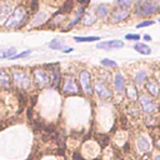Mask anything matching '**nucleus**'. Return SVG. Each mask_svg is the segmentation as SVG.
<instances>
[{
    "instance_id": "26",
    "label": "nucleus",
    "mask_w": 160,
    "mask_h": 160,
    "mask_svg": "<svg viewBox=\"0 0 160 160\" xmlns=\"http://www.w3.org/2000/svg\"><path fill=\"white\" fill-rule=\"evenodd\" d=\"M145 78H146V71L145 70H140L136 75H135V84L136 85H142V82H144V80H145Z\"/></svg>"
},
{
    "instance_id": "39",
    "label": "nucleus",
    "mask_w": 160,
    "mask_h": 160,
    "mask_svg": "<svg viewBox=\"0 0 160 160\" xmlns=\"http://www.w3.org/2000/svg\"><path fill=\"white\" fill-rule=\"evenodd\" d=\"M154 160H160V155H156V156L154 158Z\"/></svg>"
},
{
    "instance_id": "27",
    "label": "nucleus",
    "mask_w": 160,
    "mask_h": 160,
    "mask_svg": "<svg viewBox=\"0 0 160 160\" xmlns=\"http://www.w3.org/2000/svg\"><path fill=\"white\" fill-rule=\"evenodd\" d=\"M139 1H141V0H118V5L120 8L129 9V8H131V5L134 2H139Z\"/></svg>"
},
{
    "instance_id": "8",
    "label": "nucleus",
    "mask_w": 160,
    "mask_h": 160,
    "mask_svg": "<svg viewBox=\"0 0 160 160\" xmlns=\"http://www.w3.org/2000/svg\"><path fill=\"white\" fill-rule=\"evenodd\" d=\"M124 46V41L121 40H108V41H99L96 44L98 49L101 50H112V49H120Z\"/></svg>"
},
{
    "instance_id": "41",
    "label": "nucleus",
    "mask_w": 160,
    "mask_h": 160,
    "mask_svg": "<svg viewBox=\"0 0 160 160\" xmlns=\"http://www.w3.org/2000/svg\"><path fill=\"white\" fill-rule=\"evenodd\" d=\"M142 160H149V159H146V158H145V159H142Z\"/></svg>"
},
{
    "instance_id": "23",
    "label": "nucleus",
    "mask_w": 160,
    "mask_h": 160,
    "mask_svg": "<svg viewBox=\"0 0 160 160\" xmlns=\"http://www.w3.org/2000/svg\"><path fill=\"white\" fill-rule=\"evenodd\" d=\"M10 10H11V6L10 5H8V4L0 5V20L6 19L8 15H10Z\"/></svg>"
},
{
    "instance_id": "42",
    "label": "nucleus",
    "mask_w": 160,
    "mask_h": 160,
    "mask_svg": "<svg viewBox=\"0 0 160 160\" xmlns=\"http://www.w3.org/2000/svg\"><path fill=\"white\" fill-rule=\"evenodd\" d=\"M155 1H160V0H155Z\"/></svg>"
},
{
    "instance_id": "10",
    "label": "nucleus",
    "mask_w": 160,
    "mask_h": 160,
    "mask_svg": "<svg viewBox=\"0 0 160 160\" xmlns=\"http://www.w3.org/2000/svg\"><path fill=\"white\" fill-rule=\"evenodd\" d=\"M62 91L65 94H70V95H74L79 91V88L75 82V80L72 78H68L64 82V86H62Z\"/></svg>"
},
{
    "instance_id": "25",
    "label": "nucleus",
    "mask_w": 160,
    "mask_h": 160,
    "mask_svg": "<svg viewBox=\"0 0 160 160\" xmlns=\"http://www.w3.org/2000/svg\"><path fill=\"white\" fill-rule=\"evenodd\" d=\"M96 14H98V16L101 18V19L105 18V16L109 14V8H108V5H106V4H100V5L98 6Z\"/></svg>"
},
{
    "instance_id": "35",
    "label": "nucleus",
    "mask_w": 160,
    "mask_h": 160,
    "mask_svg": "<svg viewBox=\"0 0 160 160\" xmlns=\"http://www.w3.org/2000/svg\"><path fill=\"white\" fill-rule=\"evenodd\" d=\"M74 159H75V160H84L82 156H80L79 154H74Z\"/></svg>"
},
{
    "instance_id": "2",
    "label": "nucleus",
    "mask_w": 160,
    "mask_h": 160,
    "mask_svg": "<svg viewBox=\"0 0 160 160\" xmlns=\"http://www.w3.org/2000/svg\"><path fill=\"white\" fill-rule=\"evenodd\" d=\"M159 10V5L152 1V0H141L139 1L138 6H136V10H135V14L138 16H150L152 14H155L156 11Z\"/></svg>"
},
{
    "instance_id": "28",
    "label": "nucleus",
    "mask_w": 160,
    "mask_h": 160,
    "mask_svg": "<svg viewBox=\"0 0 160 160\" xmlns=\"http://www.w3.org/2000/svg\"><path fill=\"white\" fill-rule=\"evenodd\" d=\"M100 62H101V65H102V66H105V68H118L116 61L110 60V59H102Z\"/></svg>"
},
{
    "instance_id": "18",
    "label": "nucleus",
    "mask_w": 160,
    "mask_h": 160,
    "mask_svg": "<svg viewBox=\"0 0 160 160\" xmlns=\"http://www.w3.org/2000/svg\"><path fill=\"white\" fill-rule=\"evenodd\" d=\"M60 70L58 68H54L51 69V76H50V80H52V88H56L60 82Z\"/></svg>"
},
{
    "instance_id": "31",
    "label": "nucleus",
    "mask_w": 160,
    "mask_h": 160,
    "mask_svg": "<svg viewBox=\"0 0 160 160\" xmlns=\"http://www.w3.org/2000/svg\"><path fill=\"white\" fill-rule=\"evenodd\" d=\"M155 21L154 20H145V21H141L139 24H136V28L140 29V28H145V26H150V25H154Z\"/></svg>"
},
{
    "instance_id": "22",
    "label": "nucleus",
    "mask_w": 160,
    "mask_h": 160,
    "mask_svg": "<svg viewBox=\"0 0 160 160\" xmlns=\"http://www.w3.org/2000/svg\"><path fill=\"white\" fill-rule=\"evenodd\" d=\"M74 40L76 42H91V41L100 40V38L99 36H74Z\"/></svg>"
},
{
    "instance_id": "30",
    "label": "nucleus",
    "mask_w": 160,
    "mask_h": 160,
    "mask_svg": "<svg viewBox=\"0 0 160 160\" xmlns=\"http://www.w3.org/2000/svg\"><path fill=\"white\" fill-rule=\"evenodd\" d=\"M30 54H31V50H25V51H22V52L15 54L14 56H11V58H10V60H14V59H19V58H25V56H28V55H30Z\"/></svg>"
},
{
    "instance_id": "7",
    "label": "nucleus",
    "mask_w": 160,
    "mask_h": 160,
    "mask_svg": "<svg viewBox=\"0 0 160 160\" xmlns=\"http://www.w3.org/2000/svg\"><path fill=\"white\" fill-rule=\"evenodd\" d=\"M34 80H35V82L38 84V86H40V88H44V86H46L49 82H51L49 74H48L45 70H42V69H36V70H34Z\"/></svg>"
},
{
    "instance_id": "12",
    "label": "nucleus",
    "mask_w": 160,
    "mask_h": 160,
    "mask_svg": "<svg viewBox=\"0 0 160 160\" xmlns=\"http://www.w3.org/2000/svg\"><path fill=\"white\" fill-rule=\"evenodd\" d=\"M114 85H115L116 92H119V94H122V92H124V89H125V80H124V76H122L120 72H116V74H115Z\"/></svg>"
},
{
    "instance_id": "5",
    "label": "nucleus",
    "mask_w": 160,
    "mask_h": 160,
    "mask_svg": "<svg viewBox=\"0 0 160 160\" xmlns=\"http://www.w3.org/2000/svg\"><path fill=\"white\" fill-rule=\"evenodd\" d=\"M138 100L140 101L141 108H142V110H144L146 114H152V112L155 111L156 105H155V101H154L150 96H148V95H145V94H141V95L138 98Z\"/></svg>"
},
{
    "instance_id": "34",
    "label": "nucleus",
    "mask_w": 160,
    "mask_h": 160,
    "mask_svg": "<svg viewBox=\"0 0 160 160\" xmlns=\"http://www.w3.org/2000/svg\"><path fill=\"white\" fill-rule=\"evenodd\" d=\"M142 39H144V40H146V41H150V40H151V36H150V35H148V34H145V35H142Z\"/></svg>"
},
{
    "instance_id": "36",
    "label": "nucleus",
    "mask_w": 160,
    "mask_h": 160,
    "mask_svg": "<svg viewBox=\"0 0 160 160\" xmlns=\"http://www.w3.org/2000/svg\"><path fill=\"white\" fill-rule=\"evenodd\" d=\"M78 1H79L80 4H88V2L90 1V0H78Z\"/></svg>"
},
{
    "instance_id": "4",
    "label": "nucleus",
    "mask_w": 160,
    "mask_h": 160,
    "mask_svg": "<svg viewBox=\"0 0 160 160\" xmlns=\"http://www.w3.org/2000/svg\"><path fill=\"white\" fill-rule=\"evenodd\" d=\"M79 81H80V86L84 90V92L86 95H91L92 94V89H91V75L88 70H81L79 74Z\"/></svg>"
},
{
    "instance_id": "37",
    "label": "nucleus",
    "mask_w": 160,
    "mask_h": 160,
    "mask_svg": "<svg viewBox=\"0 0 160 160\" xmlns=\"http://www.w3.org/2000/svg\"><path fill=\"white\" fill-rule=\"evenodd\" d=\"M71 51H72V48H68L64 50V52H71Z\"/></svg>"
},
{
    "instance_id": "6",
    "label": "nucleus",
    "mask_w": 160,
    "mask_h": 160,
    "mask_svg": "<svg viewBox=\"0 0 160 160\" xmlns=\"http://www.w3.org/2000/svg\"><path fill=\"white\" fill-rule=\"evenodd\" d=\"M94 90L96 91V94H98V96H99L100 99L108 100V99H110V98L112 96L111 90H110V89L108 88V85H106L105 82H102V81H95V84H94Z\"/></svg>"
},
{
    "instance_id": "16",
    "label": "nucleus",
    "mask_w": 160,
    "mask_h": 160,
    "mask_svg": "<svg viewBox=\"0 0 160 160\" xmlns=\"http://www.w3.org/2000/svg\"><path fill=\"white\" fill-rule=\"evenodd\" d=\"M134 49H135L138 52L142 54V55H150V54H151V49H150L146 44H142V42H136V44L134 45Z\"/></svg>"
},
{
    "instance_id": "19",
    "label": "nucleus",
    "mask_w": 160,
    "mask_h": 160,
    "mask_svg": "<svg viewBox=\"0 0 160 160\" xmlns=\"http://www.w3.org/2000/svg\"><path fill=\"white\" fill-rule=\"evenodd\" d=\"M96 21V16L92 14V12H85V15H84V18H82V25H85V26H90V25H92L94 22Z\"/></svg>"
},
{
    "instance_id": "40",
    "label": "nucleus",
    "mask_w": 160,
    "mask_h": 160,
    "mask_svg": "<svg viewBox=\"0 0 160 160\" xmlns=\"http://www.w3.org/2000/svg\"><path fill=\"white\" fill-rule=\"evenodd\" d=\"M158 21H159V22H160V18H159V19H158Z\"/></svg>"
},
{
    "instance_id": "21",
    "label": "nucleus",
    "mask_w": 160,
    "mask_h": 160,
    "mask_svg": "<svg viewBox=\"0 0 160 160\" xmlns=\"http://www.w3.org/2000/svg\"><path fill=\"white\" fill-rule=\"evenodd\" d=\"M84 8H81V9H79L78 11H76V14H75V16H74V20L68 25V28L66 29H71V28H74L79 21H80V19H81V16H82V14H84Z\"/></svg>"
},
{
    "instance_id": "9",
    "label": "nucleus",
    "mask_w": 160,
    "mask_h": 160,
    "mask_svg": "<svg viewBox=\"0 0 160 160\" xmlns=\"http://www.w3.org/2000/svg\"><path fill=\"white\" fill-rule=\"evenodd\" d=\"M130 16V11L125 8H118L111 12V19L112 22H119V21H124L125 19H128Z\"/></svg>"
},
{
    "instance_id": "20",
    "label": "nucleus",
    "mask_w": 160,
    "mask_h": 160,
    "mask_svg": "<svg viewBox=\"0 0 160 160\" xmlns=\"http://www.w3.org/2000/svg\"><path fill=\"white\" fill-rule=\"evenodd\" d=\"M16 54L15 48H9V49H2L0 50V59H10Z\"/></svg>"
},
{
    "instance_id": "14",
    "label": "nucleus",
    "mask_w": 160,
    "mask_h": 160,
    "mask_svg": "<svg viewBox=\"0 0 160 160\" xmlns=\"http://www.w3.org/2000/svg\"><path fill=\"white\" fill-rule=\"evenodd\" d=\"M124 90L126 91V96H128V99H130L131 101H136V100H138V98H139V92H138V89H136V86H135L134 84H129Z\"/></svg>"
},
{
    "instance_id": "24",
    "label": "nucleus",
    "mask_w": 160,
    "mask_h": 160,
    "mask_svg": "<svg viewBox=\"0 0 160 160\" xmlns=\"http://www.w3.org/2000/svg\"><path fill=\"white\" fill-rule=\"evenodd\" d=\"M49 46H50V49H52V50H61V49L65 48V42H64L62 40L55 39V40H51V41H50Z\"/></svg>"
},
{
    "instance_id": "38",
    "label": "nucleus",
    "mask_w": 160,
    "mask_h": 160,
    "mask_svg": "<svg viewBox=\"0 0 160 160\" xmlns=\"http://www.w3.org/2000/svg\"><path fill=\"white\" fill-rule=\"evenodd\" d=\"M156 146H158V149H160V139H158V141H156Z\"/></svg>"
},
{
    "instance_id": "1",
    "label": "nucleus",
    "mask_w": 160,
    "mask_h": 160,
    "mask_svg": "<svg viewBox=\"0 0 160 160\" xmlns=\"http://www.w3.org/2000/svg\"><path fill=\"white\" fill-rule=\"evenodd\" d=\"M25 16H26L25 9L22 6H19L8 16L5 21V26L6 28H21L22 24L25 22Z\"/></svg>"
},
{
    "instance_id": "29",
    "label": "nucleus",
    "mask_w": 160,
    "mask_h": 160,
    "mask_svg": "<svg viewBox=\"0 0 160 160\" xmlns=\"http://www.w3.org/2000/svg\"><path fill=\"white\" fill-rule=\"evenodd\" d=\"M72 9V1L71 0H66L65 1V4L62 5V8H61V10H60V12H68V11H70Z\"/></svg>"
},
{
    "instance_id": "17",
    "label": "nucleus",
    "mask_w": 160,
    "mask_h": 160,
    "mask_svg": "<svg viewBox=\"0 0 160 160\" xmlns=\"http://www.w3.org/2000/svg\"><path fill=\"white\" fill-rule=\"evenodd\" d=\"M9 85H10V76H9V74L5 70L0 69V86L1 88H9Z\"/></svg>"
},
{
    "instance_id": "13",
    "label": "nucleus",
    "mask_w": 160,
    "mask_h": 160,
    "mask_svg": "<svg viewBox=\"0 0 160 160\" xmlns=\"http://www.w3.org/2000/svg\"><path fill=\"white\" fill-rule=\"evenodd\" d=\"M145 88H146L148 92H150V95H152V96H158L159 95L160 88H159V84L154 79H149L146 81V84H145Z\"/></svg>"
},
{
    "instance_id": "33",
    "label": "nucleus",
    "mask_w": 160,
    "mask_h": 160,
    "mask_svg": "<svg viewBox=\"0 0 160 160\" xmlns=\"http://www.w3.org/2000/svg\"><path fill=\"white\" fill-rule=\"evenodd\" d=\"M36 6H38V0H32V2H31V10L34 11V10H36Z\"/></svg>"
},
{
    "instance_id": "15",
    "label": "nucleus",
    "mask_w": 160,
    "mask_h": 160,
    "mask_svg": "<svg viewBox=\"0 0 160 160\" xmlns=\"http://www.w3.org/2000/svg\"><path fill=\"white\" fill-rule=\"evenodd\" d=\"M45 21H46V14H45L44 11H38V12L35 14L32 21H31V25H32V26H40V25H42Z\"/></svg>"
},
{
    "instance_id": "32",
    "label": "nucleus",
    "mask_w": 160,
    "mask_h": 160,
    "mask_svg": "<svg viewBox=\"0 0 160 160\" xmlns=\"http://www.w3.org/2000/svg\"><path fill=\"white\" fill-rule=\"evenodd\" d=\"M125 39L126 40H140V35L139 34H126Z\"/></svg>"
},
{
    "instance_id": "3",
    "label": "nucleus",
    "mask_w": 160,
    "mask_h": 160,
    "mask_svg": "<svg viewBox=\"0 0 160 160\" xmlns=\"http://www.w3.org/2000/svg\"><path fill=\"white\" fill-rule=\"evenodd\" d=\"M11 76L12 80L15 81V84L21 88V89H29L31 85V78L22 70H18V69H12L11 70Z\"/></svg>"
},
{
    "instance_id": "11",
    "label": "nucleus",
    "mask_w": 160,
    "mask_h": 160,
    "mask_svg": "<svg viewBox=\"0 0 160 160\" xmlns=\"http://www.w3.org/2000/svg\"><path fill=\"white\" fill-rule=\"evenodd\" d=\"M136 148H138L139 152H141V154L148 152L150 150V142H149V140H146V138L139 136L136 139Z\"/></svg>"
}]
</instances>
